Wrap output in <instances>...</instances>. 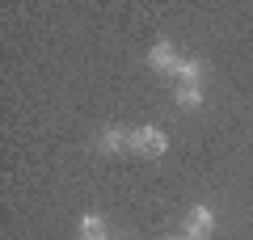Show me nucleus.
Listing matches in <instances>:
<instances>
[{"instance_id":"1","label":"nucleus","mask_w":253,"mask_h":240,"mask_svg":"<svg viewBox=\"0 0 253 240\" xmlns=\"http://www.w3.org/2000/svg\"><path fill=\"white\" fill-rule=\"evenodd\" d=\"M169 139H165L156 126H139V131L126 135V152H148V156H165Z\"/></svg>"},{"instance_id":"2","label":"nucleus","mask_w":253,"mask_h":240,"mask_svg":"<svg viewBox=\"0 0 253 240\" xmlns=\"http://www.w3.org/2000/svg\"><path fill=\"white\" fill-rule=\"evenodd\" d=\"M181 228H186V232H181L186 240H207L211 228H215V211H211V206H190Z\"/></svg>"},{"instance_id":"3","label":"nucleus","mask_w":253,"mask_h":240,"mask_svg":"<svg viewBox=\"0 0 253 240\" xmlns=\"http://www.w3.org/2000/svg\"><path fill=\"white\" fill-rule=\"evenodd\" d=\"M148 63H152L156 72H169V76H177L181 55L173 51V42H169V38H156V42H152V51H148Z\"/></svg>"},{"instance_id":"4","label":"nucleus","mask_w":253,"mask_h":240,"mask_svg":"<svg viewBox=\"0 0 253 240\" xmlns=\"http://www.w3.org/2000/svg\"><path fill=\"white\" fill-rule=\"evenodd\" d=\"M81 240H110V228H106V219L97 211H89L81 219Z\"/></svg>"},{"instance_id":"5","label":"nucleus","mask_w":253,"mask_h":240,"mask_svg":"<svg viewBox=\"0 0 253 240\" xmlns=\"http://www.w3.org/2000/svg\"><path fill=\"white\" fill-rule=\"evenodd\" d=\"M177 80L186 84V89H203V63H199V59H181Z\"/></svg>"},{"instance_id":"6","label":"nucleus","mask_w":253,"mask_h":240,"mask_svg":"<svg viewBox=\"0 0 253 240\" xmlns=\"http://www.w3.org/2000/svg\"><path fill=\"white\" fill-rule=\"evenodd\" d=\"M97 148H101V152H126V135H123V131H114V126H110V131H101Z\"/></svg>"},{"instance_id":"7","label":"nucleus","mask_w":253,"mask_h":240,"mask_svg":"<svg viewBox=\"0 0 253 240\" xmlns=\"http://www.w3.org/2000/svg\"><path fill=\"white\" fill-rule=\"evenodd\" d=\"M173 101H177L181 110H199L203 106V89H186V84H181V89L173 93Z\"/></svg>"},{"instance_id":"8","label":"nucleus","mask_w":253,"mask_h":240,"mask_svg":"<svg viewBox=\"0 0 253 240\" xmlns=\"http://www.w3.org/2000/svg\"><path fill=\"white\" fill-rule=\"evenodd\" d=\"M165 240H186V236H165Z\"/></svg>"}]
</instances>
